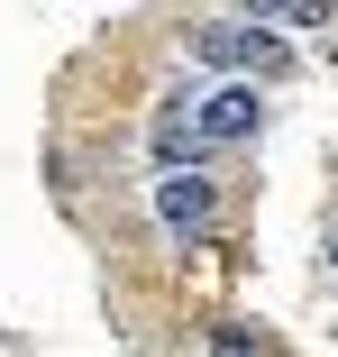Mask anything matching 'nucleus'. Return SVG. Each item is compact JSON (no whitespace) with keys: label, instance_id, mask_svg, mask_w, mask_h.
Instances as JSON below:
<instances>
[{"label":"nucleus","instance_id":"2","mask_svg":"<svg viewBox=\"0 0 338 357\" xmlns=\"http://www.w3.org/2000/svg\"><path fill=\"white\" fill-rule=\"evenodd\" d=\"M156 211H165L183 238H201V229H211V183H201L192 165H165L156 174Z\"/></svg>","mask_w":338,"mask_h":357},{"label":"nucleus","instance_id":"1","mask_svg":"<svg viewBox=\"0 0 338 357\" xmlns=\"http://www.w3.org/2000/svg\"><path fill=\"white\" fill-rule=\"evenodd\" d=\"M201 55L238 64V83H256L284 64V37H275V19H201Z\"/></svg>","mask_w":338,"mask_h":357},{"label":"nucleus","instance_id":"3","mask_svg":"<svg viewBox=\"0 0 338 357\" xmlns=\"http://www.w3.org/2000/svg\"><path fill=\"white\" fill-rule=\"evenodd\" d=\"M211 357H247V339H238V330H220V339H211Z\"/></svg>","mask_w":338,"mask_h":357}]
</instances>
